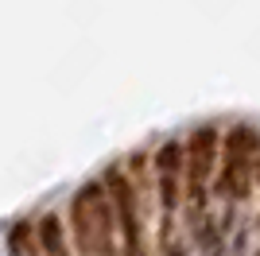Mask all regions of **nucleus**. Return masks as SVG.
Masks as SVG:
<instances>
[{"label":"nucleus","mask_w":260,"mask_h":256,"mask_svg":"<svg viewBox=\"0 0 260 256\" xmlns=\"http://www.w3.org/2000/svg\"><path fill=\"white\" fill-rule=\"evenodd\" d=\"M74 225L82 256H117V217L101 182H86L74 194Z\"/></svg>","instance_id":"nucleus-1"},{"label":"nucleus","mask_w":260,"mask_h":256,"mask_svg":"<svg viewBox=\"0 0 260 256\" xmlns=\"http://www.w3.org/2000/svg\"><path fill=\"white\" fill-rule=\"evenodd\" d=\"M39 237H43V248H47V256H66V245H62V225L54 221V217H47V221H43Z\"/></svg>","instance_id":"nucleus-5"},{"label":"nucleus","mask_w":260,"mask_h":256,"mask_svg":"<svg viewBox=\"0 0 260 256\" xmlns=\"http://www.w3.org/2000/svg\"><path fill=\"white\" fill-rule=\"evenodd\" d=\"M256 144H260V136L249 124H241V128L229 132V140H225V167H221V179H217V194H221V198L233 202V198L245 194L252 159H256Z\"/></svg>","instance_id":"nucleus-2"},{"label":"nucleus","mask_w":260,"mask_h":256,"mask_svg":"<svg viewBox=\"0 0 260 256\" xmlns=\"http://www.w3.org/2000/svg\"><path fill=\"white\" fill-rule=\"evenodd\" d=\"M214 148H217V132L214 128H198L190 144L183 148V163H186V179H190V202L202 206V194H206V179L210 167H214Z\"/></svg>","instance_id":"nucleus-3"},{"label":"nucleus","mask_w":260,"mask_h":256,"mask_svg":"<svg viewBox=\"0 0 260 256\" xmlns=\"http://www.w3.org/2000/svg\"><path fill=\"white\" fill-rule=\"evenodd\" d=\"M109 182H113V213L120 217V233H124V252L136 256V248H140V221H136V198H132V186L124 175H117V171H109Z\"/></svg>","instance_id":"nucleus-4"}]
</instances>
